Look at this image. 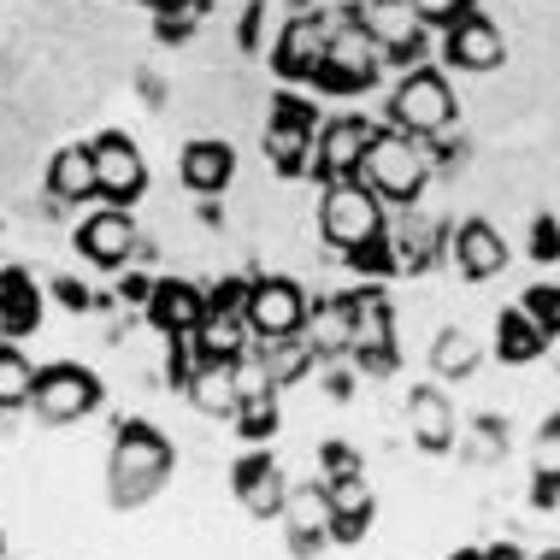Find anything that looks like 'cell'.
I'll list each match as a JSON object with an SVG mask.
<instances>
[{
	"instance_id": "6da1fadb",
	"label": "cell",
	"mask_w": 560,
	"mask_h": 560,
	"mask_svg": "<svg viewBox=\"0 0 560 560\" xmlns=\"http://www.w3.org/2000/svg\"><path fill=\"white\" fill-rule=\"evenodd\" d=\"M172 443L154 431V425H142V419H125L113 436V454H107V495H113V508H142L148 495L160 490L165 478H172Z\"/></svg>"
},
{
	"instance_id": "7a4b0ae2",
	"label": "cell",
	"mask_w": 560,
	"mask_h": 560,
	"mask_svg": "<svg viewBox=\"0 0 560 560\" xmlns=\"http://www.w3.org/2000/svg\"><path fill=\"white\" fill-rule=\"evenodd\" d=\"M431 172H436L431 142H419V136H407V130L389 125V130H377V136H372L366 165H360V184L377 189L384 201H396V207H413L419 195H425Z\"/></svg>"
},
{
	"instance_id": "3957f363",
	"label": "cell",
	"mask_w": 560,
	"mask_h": 560,
	"mask_svg": "<svg viewBox=\"0 0 560 560\" xmlns=\"http://www.w3.org/2000/svg\"><path fill=\"white\" fill-rule=\"evenodd\" d=\"M384 195L366 189L360 177H348V184H325V201H319V236L330 242L337 254H354L366 248V242H377L389 231L384 224Z\"/></svg>"
},
{
	"instance_id": "277c9868",
	"label": "cell",
	"mask_w": 560,
	"mask_h": 560,
	"mask_svg": "<svg viewBox=\"0 0 560 560\" xmlns=\"http://www.w3.org/2000/svg\"><path fill=\"white\" fill-rule=\"evenodd\" d=\"M454 113H460V101H454L443 71H431V66L401 71L396 95H389V125L396 130L419 136V142H436V136L454 125Z\"/></svg>"
},
{
	"instance_id": "5b68a950",
	"label": "cell",
	"mask_w": 560,
	"mask_h": 560,
	"mask_svg": "<svg viewBox=\"0 0 560 560\" xmlns=\"http://www.w3.org/2000/svg\"><path fill=\"white\" fill-rule=\"evenodd\" d=\"M260 148H266V165L278 177H307L313 172V148H319V113H313L301 95H271Z\"/></svg>"
},
{
	"instance_id": "8992f818",
	"label": "cell",
	"mask_w": 560,
	"mask_h": 560,
	"mask_svg": "<svg viewBox=\"0 0 560 560\" xmlns=\"http://www.w3.org/2000/svg\"><path fill=\"white\" fill-rule=\"evenodd\" d=\"M377 71H384V48L372 42V30L354 19V7H348L342 24H330V48H325V71L313 83L325 89V95H354V89H372Z\"/></svg>"
},
{
	"instance_id": "52a82bcc",
	"label": "cell",
	"mask_w": 560,
	"mask_h": 560,
	"mask_svg": "<svg viewBox=\"0 0 560 560\" xmlns=\"http://www.w3.org/2000/svg\"><path fill=\"white\" fill-rule=\"evenodd\" d=\"M307 313H313V301H307V290H301L295 278H254L248 283V307H242V319H248L254 342L301 337V330H307Z\"/></svg>"
},
{
	"instance_id": "ba28073f",
	"label": "cell",
	"mask_w": 560,
	"mask_h": 560,
	"mask_svg": "<svg viewBox=\"0 0 560 560\" xmlns=\"http://www.w3.org/2000/svg\"><path fill=\"white\" fill-rule=\"evenodd\" d=\"M36 419L42 425H78L83 413L101 407V377L78 366V360H54V366L36 372Z\"/></svg>"
},
{
	"instance_id": "9c48e42d",
	"label": "cell",
	"mask_w": 560,
	"mask_h": 560,
	"mask_svg": "<svg viewBox=\"0 0 560 560\" xmlns=\"http://www.w3.org/2000/svg\"><path fill=\"white\" fill-rule=\"evenodd\" d=\"M354 19L372 30V42L384 48V59H396V66L413 71L419 59H425V19L413 12V0H360Z\"/></svg>"
},
{
	"instance_id": "30bf717a",
	"label": "cell",
	"mask_w": 560,
	"mask_h": 560,
	"mask_svg": "<svg viewBox=\"0 0 560 560\" xmlns=\"http://www.w3.org/2000/svg\"><path fill=\"white\" fill-rule=\"evenodd\" d=\"M325 48H330V19L313 7H301L290 24L278 30V48H271V71L290 83H313L325 71Z\"/></svg>"
},
{
	"instance_id": "8fae6325",
	"label": "cell",
	"mask_w": 560,
	"mask_h": 560,
	"mask_svg": "<svg viewBox=\"0 0 560 560\" xmlns=\"http://www.w3.org/2000/svg\"><path fill=\"white\" fill-rule=\"evenodd\" d=\"M71 242H78V254L101 271H125V266H136V254H142V231H136L130 207H101V213H89Z\"/></svg>"
},
{
	"instance_id": "7c38bea8",
	"label": "cell",
	"mask_w": 560,
	"mask_h": 560,
	"mask_svg": "<svg viewBox=\"0 0 560 560\" xmlns=\"http://www.w3.org/2000/svg\"><path fill=\"white\" fill-rule=\"evenodd\" d=\"M377 125L360 113H342L319 125V148H313V177L319 184H348V177H360V165H366V148H372Z\"/></svg>"
},
{
	"instance_id": "4fadbf2b",
	"label": "cell",
	"mask_w": 560,
	"mask_h": 560,
	"mask_svg": "<svg viewBox=\"0 0 560 560\" xmlns=\"http://www.w3.org/2000/svg\"><path fill=\"white\" fill-rule=\"evenodd\" d=\"M95 184H101V201L107 207H136L148 195V160L130 136H95Z\"/></svg>"
},
{
	"instance_id": "5bb4252c",
	"label": "cell",
	"mask_w": 560,
	"mask_h": 560,
	"mask_svg": "<svg viewBox=\"0 0 560 560\" xmlns=\"http://www.w3.org/2000/svg\"><path fill=\"white\" fill-rule=\"evenodd\" d=\"M448 266L472 283H490L495 271H508V236L490 219H460L448 231Z\"/></svg>"
},
{
	"instance_id": "9a60e30c",
	"label": "cell",
	"mask_w": 560,
	"mask_h": 560,
	"mask_svg": "<svg viewBox=\"0 0 560 560\" xmlns=\"http://www.w3.org/2000/svg\"><path fill=\"white\" fill-rule=\"evenodd\" d=\"M443 59L454 71H495L508 59V42H502V30H495V19H483L472 7L443 30Z\"/></svg>"
},
{
	"instance_id": "2e32d148",
	"label": "cell",
	"mask_w": 560,
	"mask_h": 560,
	"mask_svg": "<svg viewBox=\"0 0 560 560\" xmlns=\"http://www.w3.org/2000/svg\"><path fill=\"white\" fill-rule=\"evenodd\" d=\"M283 525H290V549L301 560H313L330 542V525H337V508H330L325 478L319 483H295L290 502H283Z\"/></svg>"
},
{
	"instance_id": "e0dca14e",
	"label": "cell",
	"mask_w": 560,
	"mask_h": 560,
	"mask_svg": "<svg viewBox=\"0 0 560 560\" xmlns=\"http://www.w3.org/2000/svg\"><path fill=\"white\" fill-rule=\"evenodd\" d=\"M148 325H154L160 337H195V330L207 325V290L189 278H154Z\"/></svg>"
},
{
	"instance_id": "ac0fdd59",
	"label": "cell",
	"mask_w": 560,
	"mask_h": 560,
	"mask_svg": "<svg viewBox=\"0 0 560 560\" xmlns=\"http://www.w3.org/2000/svg\"><path fill=\"white\" fill-rule=\"evenodd\" d=\"M236 502L254 513V520H283V502H290V478H283V466L271 460V454H248V460H236Z\"/></svg>"
},
{
	"instance_id": "d6986e66",
	"label": "cell",
	"mask_w": 560,
	"mask_h": 560,
	"mask_svg": "<svg viewBox=\"0 0 560 560\" xmlns=\"http://www.w3.org/2000/svg\"><path fill=\"white\" fill-rule=\"evenodd\" d=\"M177 177H184L189 195H224L231 177H236L231 142H219V136H195L184 154H177Z\"/></svg>"
},
{
	"instance_id": "ffe728a7",
	"label": "cell",
	"mask_w": 560,
	"mask_h": 560,
	"mask_svg": "<svg viewBox=\"0 0 560 560\" xmlns=\"http://www.w3.org/2000/svg\"><path fill=\"white\" fill-rule=\"evenodd\" d=\"M454 431H460V419H454V407H448L443 389H413V396H407V436H413V448L448 454Z\"/></svg>"
},
{
	"instance_id": "44dd1931",
	"label": "cell",
	"mask_w": 560,
	"mask_h": 560,
	"mask_svg": "<svg viewBox=\"0 0 560 560\" xmlns=\"http://www.w3.org/2000/svg\"><path fill=\"white\" fill-rule=\"evenodd\" d=\"M48 195L59 207H78V201H89V195H101V184H95V142H66L48 160Z\"/></svg>"
},
{
	"instance_id": "7402d4cb",
	"label": "cell",
	"mask_w": 560,
	"mask_h": 560,
	"mask_svg": "<svg viewBox=\"0 0 560 560\" xmlns=\"http://www.w3.org/2000/svg\"><path fill=\"white\" fill-rule=\"evenodd\" d=\"M184 396L195 413H207V419H231L236 413V360H201L195 366V377L184 384Z\"/></svg>"
},
{
	"instance_id": "603a6c76",
	"label": "cell",
	"mask_w": 560,
	"mask_h": 560,
	"mask_svg": "<svg viewBox=\"0 0 560 560\" xmlns=\"http://www.w3.org/2000/svg\"><path fill=\"white\" fill-rule=\"evenodd\" d=\"M307 342L319 348V360L354 354V307H348V295L319 301V307L307 313Z\"/></svg>"
},
{
	"instance_id": "cb8c5ba5",
	"label": "cell",
	"mask_w": 560,
	"mask_h": 560,
	"mask_svg": "<svg viewBox=\"0 0 560 560\" xmlns=\"http://www.w3.org/2000/svg\"><path fill=\"white\" fill-rule=\"evenodd\" d=\"M495 354L508 366H532L537 354H549V337H542V325L525 307H508V313H495Z\"/></svg>"
},
{
	"instance_id": "d4e9b609",
	"label": "cell",
	"mask_w": 560,
	"mask_h": 560,
	"mask_svg": "<svg viewBox=\"0 0 560 560\" xmlns=\"http://www.w3.org/2000/svg\"><path fill=\"white\" fill-rule=\"evenodd\" d=\"M389 248H396V271H425L436 254H448V231L431 219H401L389 231Z\"/></svg>"
},
{
	"instance_id": "484cf974",
	"label": "cell",
	"mask_w": 560,
	"mask_h": 560,
	"mask_svg": "<svg viewBox=\"0 0 560 560\" xmlns=\"http://www.w3.org/2000/svg\"><path fill=\"white\" fill-rule=\"evenodd\" d=\"M195 348H201V360H242L254 348V330L242 313H213L207 307V325L195 330Z\"/></svg>"
},
{
	"instance_id": "4316f807",
	"label": "cell",
	"mask_w": 560,
	"mask_h": 560,
	"mask_svg": "<svg viewBox=\"0 0 560 560\" xmlns=\"http://www.w3.org/2000/svg\"><path fill=\"white\" fill-rule=\"evenodd\" d=\"M42 319V295L30 290L24 271H0V330L7 337H24V330H36Z\"/></svg>"
},
{
	"instance_id": "83f0119b",
	"label": "cell",
	"mask_w": 560,
	"mask_h": 560,
	"mask_svg": "<svg viewBox=\"0 0 560 560\" xmlns=\"http://www.w3.org/2000/svg\"><path fill=\"white\" fill-rule=\"evenodd\" d=\"M478 360H483V342H478L466 325L436 330V342H431V366H436V377H472Z\"/></svg>"
},
{
	"instance_id": "f1b7e54d",
	"label": "cell",
	"mask_w": 560,
	"mask_h": 560,
	"mask_svg": "<svg viewBox=\"0 0 560 560\" xmlns=\"http://www.w3.org/2000/svg\"><path fill=\"white\" fill-rule=\"evenodd\" d=\"M36 401V366L12 342H0V413H19Z\"/></svg>"
},
{
	"instance_id": "f546056e",
	"label": "cell",
	"mask_w": 560,
	"mask_h": 560,
	"mask_svg": "<svg viewBox=\"0 0 560 560\" xmlns=\"http://www.w3.org/2000/svg\"><path fill=\"white\" fill-rule=\"evenodd\" d=\"M236 431L248 436V443H260V436L278 431V389H266V396H248V401H236Z\"/></svg>"
},
{
	"instance_id": "4dcf8cb0",
	"label": "cell",
	"mask_w": 560,
	"mask_h": 560,
	"mask_svg": "<svg viewBox=\"0 0 560 560\" xmlns=\"http://www.w3.org/2000/svg\"><path fill=\"white\" fill-rule=\"evenodd\" d=\"M525 313L542 325V337L560 342V290L555 283H537V290H525Z\"/></svg>"
},
{
	"instance_id": "1f68e13d",
	"label": "cell",
	"mask_w": 560,
	"mask_h": 560,
	"mask_svg": "<svg viewBox=\"0 0 560 560\" xmlns=\"http://www.w3.org/2000/svg\"><path fill=\"white\" fill-rule=\"evenodd\" d=\"M325 490H330V508H337V513H372V483H366V472H360V478H330Z\"/></svg>"
},
{
	"instance_id": "d6a6232c",
	"label": "cell",
	"mask_w": 560,
	"mask_h": 560,
	"mask_svg": "<svg viewBox=\"0 0 560 560\" xmlns=\"http://www.w3.org/2000/svg\"><path fill=\"white\" fill-rule=\"evenodd\" d=\"M366 466H360V454L354 448H342V443H325L319 448V478L330 483V478H360Z\"/></svg>"
},
{
	"instance_id": "836d02e7",
	"label": "cell",
	"mask_w": 560,
	"mask_h": 560,
	"mask_svg": "<svg viewBox=\"0 0 560 560\" xmlns=\"http://www.w3.org/2000/svg\"><path fill=\"white\" fill-rule=\"evenodd\" d=\"M472 7H478V0H413V12H419L431 30H448L460 12H472Z\"/></svg>"
},
{
	"instance_id": "e575fe53",
	"label": "cell",
	"mask_w": 560,
	"mask_h": 560,
	"mask_svg": "<svg viewBox=\"0 0 560 560\" xmlns=\"http://www.w3.org/2000/svg\"><path fill=\"white\" fill-rule=\"evenodd\" d=\"M113 295L125 301V307H142V313H148V295H154V278H148V271H125Z\"/></svg>"
},
{
	"instance_id": "d590c367",
	"label": "cell",
	"mask_w": 560,
	"mask_h": 560,
	"mask_svg": "<svg viewBox=\"0 0 560 560\" xmlns=\"http://www.w3.org/2000/svg\"><path fill=\"white\" fill-rule=\"evenodd\" d=\"M537 472H560V419H549L537 436Z\"/></svg>"
},
{
	"instance_id": "8d00e7d4",
	"label": "cell",
	"mask_w": 560,
	"mask_h": 560,
	"mask_svg": "<svg viewBox=\"0 0 560 560\" xmlns=\"http://www.w3.org/2000/svg\"><path fill=\"white\" fill-rule=\"evenodd\" d=\"M532 254H537V260H560V224L555 219L532 224Z\"/></svg>"
},
{
	"instance_id": "74e56055",
	"label": "cell",
	"mask_w": 560,
	"mask_h": 560,
	"mask_svg": "<svg viewBox=\"0 0 560 560\" xmlns=\"http://www.w3.org/2000/svg\"><path fill=\"white\" fill-rule=\"evenodd\" d=\"M372 532V513H337V525H330V542H360Z\"/></svg>"
},
{
	"instance_id": "f35d334b",
	"label": "cell",
	"mask_w": 560,
	"mask_h": 560,
	"mask_svg": "<svg viewBox=\"0 0 560 560\" xmlns=\"http://www.w3.org/2000/svg\"><path fill=\"white\" fill-rule=\"evenodd\" d=\"M54 295H59V307H71V313H83V307H89V290H83L78 278H59V283H54Z\"/></svg>"
},
{
	"instance_id": "ab89813d",
	"label": "cell",
	"mask_w": 560,
	"mask_h": 560,
	"mask_svg": "<svg viewBox=\"0 0 560 560\" xmlns=\"http://www.w3.org/2000/svg\"><path fill=\"white\" fill-rule=\"evenodd\" d=\"M560 502V472H537L532 483V508H555Z\"/></svg>"
},
{
	"instance_id": "60d3db41",
	"label": "cell",
	"mask_w": 560,
	"mask_h": 560,
	"mask_svg": "<svg viewBox=\"0 0 560 560\" xmlns=\"http://www.w3.org/2000/svg\"><path fill=\"white\" fill-rule=\"evenodd\" d=\"M483 560H525L520 542H495V549H483Z\"/></svg>"
},
{
	"instance_id": "b9f144b4",
	"label": "cell",
	"mask_w": 560,
	"mask_h": 560,
	"mask_svg": "<svg viewBox=\"0 0 560 560\" xmlns=\"http://www.w3.org/2000/svg\"><path fill=\"white\" fill-rule=\"evenodd\" d=\"M142 7H154V12H172V7H177V0H142Z\"/></svg>"
},
{
	"instance_id": "7bdbcfd3",
	"label": "cell",
	"mask_w": 560,
	"mask_h": 560,
	"mask_svg": "<svg viewBox=\"0 0 560 560\" xmlns=\"http://www.w3.org/2000/svg\"><path fill=\"white\" fill-rule=\"evenodd\" d=\"M448 560H483V549H460V555H448Z\"/></svg>"
},
{
	"instance_id": "ee69618b",
	"label": "cell",
	"mask_w": 560,
	"mask_h": 560,
	"mask_svg": "<svg viewBox=\"0 0 560 560\" xmlns=\"http://www.w3.org/2000/svg\"><path fill=\"white\" fill-rule=\"evenodd\" d=\"M537 560H560V549H542V555H537Z\"/></svg>"
}]
</instances>
